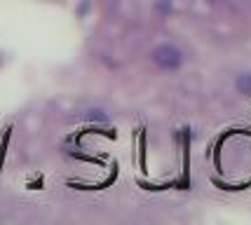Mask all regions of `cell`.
I'll use <instances>...</instances> for the list:
<instances>
[{"label": "cell", "mask_w": 251, "mask_h": 225, "mask_svg": "<svg viewBox=\"0 0 251 225\" xmlns=\"http://www.w3.org/2000/svg\"><path fill=\"white\" fill-rule=\"evenodd\" d=\"M153 61L164 71H174V68L183 64V54L174 45H160V47L153 50Z\"/></svg>", "instance_id": "6da1fadb"}, {"label": "cell", "mask_w": 251, "mask_h": 225, "mask_svg": "<svg viewBox=\"0 0 251 225\" xmlns=\"http://www.w3.org/2000/svg\"><path fill=\"white\" fill-rule=\"evenodd\" d=\"M237 89H240L242 94L251 97V73H242L237 77Z\"/></svg>", "instance_id": "7a4b0ae2"}]
</instances>
